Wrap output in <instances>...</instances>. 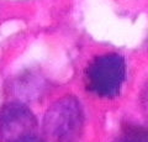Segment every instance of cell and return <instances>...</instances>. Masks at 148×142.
I'll return each instance as SVG.
<instances>
[{"instance_id":"cell-4","label":"cell","mask_w":148,"mask_h":142,"mask_svg":"<svg viewBox=\"0 0 148 142\" xmlns=\"http://www.w3.org/2000/svg\"><path fill=\"white\" fill-rule=\"evenodd\" d=\"M116 142H148V131L142 127L127 126L122 130Z\"/></svg>"},{"instance_id":"cell-1","label":"cell","mask_w":148,"mask_h":142,"mask_svg":"<svg viewBox=\"0 0 148 142\" xmlns=\"http://www.w3.org/2000/svg\"><path fill=\"white\" fill-rule=\"evenodd\" d=\"M126 79V63L119 53H105L95 57L84 73L85 88L99 98L117 97Z\"/></svg>"},{"instance_id":"cell-5","label":"cell","mask_w":148,"mask_h":142,"mask_svg":"<svg viewBox=\"0 0 148 142\" xmlns=\"http://www.w3.org/2000/svg\"><path fill=\"white\" fill-rule=\"evenodd\" d=\"M30 142H43V141H40V140H37V139H35V140H32V141H30Z\"/></svg>"},{"instance_id":"cell-3","label":"cell","mask_w":148,"mask_h":142,"mask_svg":"<svg viewBox=\"0 0 148 142\" xmlns=\"http://www.w3.org/2000/svg\"><path fill=\"white\" fill-rule=\"evenodd\" d=\"M37 120L21 103H8L0 108V142H30L36 139Z\"/></svg>"},{"instance_id":"cell-2","label":"cell","mask_w":148,"mask_h":142,"mask_svg":"<svg viewBox=\"0 0 148 142\" xmlns=\"http://www.w3.org/2000/svg\"><path fill=\"white\" fill-rule=\"evenodd\" d=\"M84 115L80 103L74 97L57 100L46 113L43 142H77L79 140Z\"/></svg>"}]
</instances>
